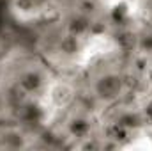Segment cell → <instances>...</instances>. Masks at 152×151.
Masks as SVG:
<instances>
[{
	"instance_id": "obj_8",
	"label": "cell",
	"mask_w": 152,
	"mask_h": 151,
	"mask_svg": "<svg viewBox=\"0 0 152 151\" xmlns=\"http://www.w3.org/2000/svg\"><path fill=\"white\" fill-rule=\"evenodd\" d=\"M131 139V130H127L126 126L118 124L117 121H112L104 126V141L113 142L115 146H122Z\"/></svg>"
},
{
	"instance_id": "obj_4",
	"label": "cell",
	"mask_w": 152,
	"mask_h": 151,
	"mask_svg": "<svg viewBox=\"0 0 152 151\" xmlns=\"http://www.w3.org/2000/svg\"><path fill=\"white\" fill-rule=\"evenodd\" d=\"M90 25H92V18L76 11L66 20V32L76 38H83L90 34Z\"/></svg>"
},
{
	"instance_id": "obj_15",
	"label": "cell",
	"mask_w": 152,
	"mask_h": 151,
	"mask_svg": "<svg viewBox=\"0 0 152 151\" xmlns=\"http://www.w3.org/2000/svg\"><path fill=\"white\" fill-rule=\"evenodd\" d=\"M138 50L143 55H152V32H145L143 36H140Z\"/></svg>"
},
{
	"instance_id": "obj_9",
	"label": "cell",
	"mask_w": 152,
	"mask_h": 151,
	"mask_svg": "<svg viewBox=\"0 0 152 151\" xmlns=\"http://www.w3.org/2000/svg\"><path fill=\"white\" fill-rule=\"evenodd\" d=\"M57 48L64 57H76L81 52V38H76V36H71V34L66 32L58 39Z\"/></svg>"
},
{
	"instance_id": "obj_11",
	"label": "cell",
	"mask_w": 152,
	"mask_h": 151,
	"mask_svg": "<svg viewBox=\"0 0 152 151\" xmlns=\"http://www.w3.org/2000/svg\"><path fill=\"white\" fill-rule=\"evenodd\" d=\"M12 11L21 16V18H30L36 16L39 11V2L37 0H11Z\"/></svg>"
},
{
	"instance_id": "obj_13",
	"label": "cell",
	"mask_w": 152,
	"mask_h": 151,
	"mask_svg": "<svg viewBox=\"0 0 152 151\" xmlns=\"http://www.w3.org/2000/svg\"><path fill=\"white\" fill-rule=\"evenodd\" d=\"M76 11L92 18L99 13V4H97V0H78L76 2Z\"/></svg>"
},
{
	"instance_id": "obj_18",
	"label": "cell",
	"mask_w": 152,
	"mask_h": 151,
	"mask_svg": "<svg viewBox=\"0 0 152 151\" xmlns=\"http://www.w3.org/2000/svg\"><path fill=\"white\" fill-rule=\"evenodd\" d=\"M145 75H147V80H149V82L152 84V66L149 68V70H147V73H145Z\"/></svg>"
},
{
	"instance_id": "obj_2",
	"label": "cell",
	"mask_w": 152,
	"mask_h": 151,
	"mask_svg": "<svg viewBox=\"0 0 152 151\" xmlns=\"http://www.w3.org/2000/svg\"><path fill=\"white\" fill-rule=\"evenodd\" d=\"M44 84H46V78L42 75V71H39L36 68L23 71L18 76V82H16V85L28 96L30 94H37L39 91L44 87Z\"/></svg>"
},
{
	"instance_id": "obj_1",
	"label": "cell",
	"mask_w": 152,
	"mask_h": 151,
	"mask_svg": "<svg viewBox=\"0 0 152 151\" xmlns=\"http://www.w3.org/2000/svg\"><path fill=\"white\" fill-rule=\"evenodd\" d=\"M124 76L115 71H106L96 76L94 80V94L101 101H115L124 94Z\"/></svg>"
},
{
	"instance_id": "obj_3",
	"label": "cell",
	"mask_w": 152,
	"mask_h": 151,
	"mask_svg": "<svg viewBox=\"0 0 152 151\" xmlns=\"http://www.w3.org/2000/svg\"><path fill=\"white\" fill-rule=\"evenodd\" d=\"M75 100V89L73 85L66 84V82H58L50 89V101L57 107V109H66L73 103Z\"/></svg>"
},
{
	"instance_id": "obj_19",
	"label": "cell",
	"mask_w": 152,
	"mask_h": 151,
	"mask_svg": "<svg viewBox=\"0 0 152 151\" xmlns=\"http://www.w3.org/2000/svg\"><path fill=\"white\" fill-rule=\"evenodd\" d=\"M147 11L152 14V0H147Z\"/></svg>"
},
{
	"instance_id": "obj_5",
	"label": "cell",
	"mask_w": 152,
	"mask_h": 151,
	"mask_svg": "<svg viewBox=\"0 0 152 151\" xmlns=\"http://www.w3.org/2000/svg\"><path fill=\"white\" fill-rule=\"evenodd\" d=\"M67 135L75 141H81L92 133V121L85 115H75L67 121Z\"/></svg>"
},
{
	"instance_id": "obj_20",
	"label": "cell",
	"mask_w": 152,
	"mask_h": 151,
	"mask_svg": "<svg viewBox=\"0 0 152 151\" xmlns=\"http://www.w3.org/2000/svg\"><path fill=\"white\" fill-rule=\"evenodd\" d=\"M2 110H4V98L0 96V112H2Z\"/></svg>"
},
{
	"instance_id": "obj_17",
	"label": "cell",
	"mask_w": 152,
	"mask_h": 151,
	"mask_svg": "<svg viewBox=\"0 0 152 151\" xmlns=\"http://www.w3.org/2000/svg\"><path fill=\"white\" fill-rule=\"evenodd\" d=\"M142 114H143V119H145V123L152 124V98L145 101V105H143V109H142Z\"/></svg>"
},
{
	"instance_id": "obj_6",
	"label": "cell",
	"mask_w": 152,
	"mask_h": 151,
	"mask_svg": "<svg viewBox=\"0 0 152 151\" xmlns=\"http://www.w3.org/2000/svg\"><path fill=\"white\" fill-rule=\"evenodd\" d=\"M113 39H115V44L118 46V50L124 52V53H133V52L138 50L140 36H138L134 30H131V29H126V27H124V29L117 30Z\"/></svg>"
},
{
	"instance_id": "obj_16",
	"label": "cell",
	"mask_w": 152,
	"mask_h": 151,
	"mask_svg": "<svg viewBox=\"0 0 152 151\" xmlns=\"http://www.w3.org/2000/svg\"><path fill=\"white\" fill-rule=\"evenodd\" d=\"M78 148L80 150H101L103 148V142H99L96 137H85V139H81L80 141V144H78Z\"/></svg>"
},
{
	"instance_id": "obj_14",
	"label": "cell",
	"mask_w": 152,
	"mask_h": 151,
	"mask_svg": "<svg viewBox=\"0 0 152 151\" xmlns=\"http://www.w3.org/2000/svg\"><path fill=\"white\" fill-rule=\"evenodd\" d=\"M4 144L7 148H12V150H18V148H25V137L20 133V132H7L4 135Z\"/></svg>"
},
{
	"instance_id": "obj_10",
	"label": "cell",
	"mask_w": 152,
	"mask_h": 151,
	"mask_svg": "<svg viewBox=\"0 0 152 151\" xmlns=\"http://www.w3.org/2000/svg\"><path fill=\"white\" fill-rule=\"evenodd\" d=\"M113 121H117V123L122 124V126H126V128L131 130V132L142 128L143 124H147L145 119H143V114L142 112H133V110H124V112H120Z\"/></svg>"
},
{
	"instance_id": "obj_7",
	"label": "cell",
	"mask_w": 152,
	"mask_h": 151,
	"mask_svg": "<svg viewBox=\"0 0 152 151\" xmlns=\"http://www.w3.org/2000/svg\"><path fill=\"white\" fill-rule=\"evenodd\" d=\"M18 109L21 121L27 124H39L44 119V109L37 101H23L21 105H18Z\"/></svg>"
},
{
	"instance_id": "obj_12",
	"label": "cell",
	"mask_w": 152,
	"mask_h": 151,
	"mask_svg": "<svg viewBox=\"0 0 152 151\" xmlns=\"http://www.w3.org/2000/svg\"><path fill=\"white\" fill-rule=\"evenodd\" d=\"M110 18L112 21L117 23V25H126L127 18H129V4L120 0L118 4H115L112 7V13H110Z\"/></svg>"
}]
</instances>
